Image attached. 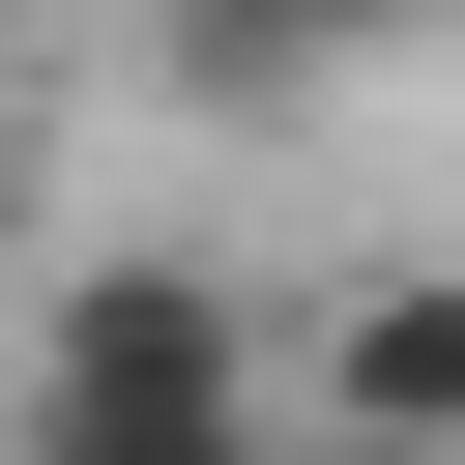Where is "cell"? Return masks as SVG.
Wrapping results in <instances>:
<instances>
[{"label": "cell", "instance_id": "obj_4", "mask_svg": "<svg viewBox=\"0 0 465 465\" xmlns=\"http://www.w3.org/2000/svg\"><path fill=\"white\" fill-rule=\"evenodd\" d=\"M174 465H291V436H174Z\"/></svg>", "mask_w": 465, "mask_h": 465}, {"label": "cell", "instance_id": "obj_3", "mask_svg": "<svg viewBox=\"0 0 465 465\" xmlns=\"http://www.w3.org/2000/svg\"><path fill=\"white\" fill-rule=\"evenodd\" d=\"M349 29H407V0H174L203 87H291V58H349Z\"/></svg>", "mask_w": 465, "mask_h": 465}, {"label": "cell", "instance_id": "obj_1", "mask_svg": "<svg viewBox=\"0 0 465 465\" xmlns=\"http://www.w3.org/2000/svg\"><path fill=\"white\" fill-rule=\"evenodd\" d=\"M174 436H262L232 262H58L29 291V378H0V465H174Z\"/></svg>", "mask_w": 465, "mask_h": 465}, {"label": "cell", "instance_id": "obj_2", "mask_svg": "<svg viewBox=\"0 0 465 465\" xmlns=\"http://www.w3.org/2000/svg\"><path fill=\"white\" fill-rule=\"evenodd\" d=\"M320 465H465V262H378L320 320Z\"/></svg>", "mask_w": 465, "mask_h": 465}]
</instances>
